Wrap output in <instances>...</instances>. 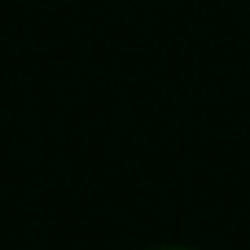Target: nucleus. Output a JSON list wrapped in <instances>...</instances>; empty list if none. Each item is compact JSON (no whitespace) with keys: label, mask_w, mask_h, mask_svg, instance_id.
I'll use <instances>...</instances> for the list:
<instances>
[{"label":"nucleus","mask_w":250,"mask_h":250,"mask_svg":"<svg viewBox=\"0 0 250 250\" xmlns=\"http://www.w3.org/2000/svg\"><path fill=\"white\" fill-rule=\"evenodd\" d=\"M149 250H198V246H149Z\"/></svg>","instance_id":"1"}]
</instances>
